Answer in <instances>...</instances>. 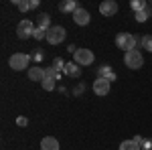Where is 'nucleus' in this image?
I'll return each instance as SVG.
<instances>
[{
    "label": "nucleus",
    "instance_id": "16",
    "mask_svg": "<svg viewBox=\"0 0 152 150\" xmlns=\"http://www.w3.org/2000/svg\"><path fill=\"white\" fill-rule=\"evenodd\" d=\"M136 41H138V45H140V49H146V51H150V53H152V35L136 37Z\"/></svg>",
    "mask_w": 152,
    "mask_h": 150
},
{
    "label": "nucleus",
    "instance_id": "20",
    "mask_svg": "<svg viewBox=\"0 0 152 150\" xmlns=\"http://www.w3.org/2000/svg\"><path fill=\"white\" fill-rule=\"evenodd\" d=\"M142 146H138L134 140H124L122 144H120V150H140Z\"/></svg>",
    "mask_w": 152,
    "mask_h": 150
},
{
    "label": "nucleus",
    "instance_id": "6",
    "mask_svg": "<svg viewBox=\"0 0 152 150\" xmlns=\"http://www.w3.org/2000/svg\"><path fill=\"white\" fill-rule=\"evenodd\" d=\"M33 33H35V24L31 23V20H20L18 26H16L18 39H28V37H33Z\"/></svg>",
    "mask_w": 152,
    "mask_h": 150
},
{
    "label": "nucleus",
    "instance_id": "26",
    "mask_svg": "<svg viewBox=\"0 0 152 150\" xmlns=\"http://www.w3.org/2000/svg\"><path fill=\"white\" fill-rule=\"evenodd\" d=\"M144 150H152V140L150 138H144V144H142Z\"/></svg>",
    "mask_w": 152,
    "mask_h": 150
},
{
    "label": "nucleus",
    "instance_id": "14",
    "mask_svg": "<svg viewBox=\"0 0 152 150\" xmlns=\"http://www.w3.org/2000/svg\"><path fill=\"white\" fill-rule=\"evenodd\" d=\"M63 73H65L67 77H75V79H77V77L81 75V67H79L75 61H71V63L65 65V71H63Z\"/></svg>",
    "mask_w": 152,
    "mask_h": 150
},
{
    "label": "nucleus",
    "instance_id": "11",
    "mask_svg": "<svg viewBox=\"0 0 152 150\" xmlns=\"http://www.w3.org/2000/svg\"><path fill=\"white\" fill-rule=\"evenodd\" d=\"M77 8H81V6L77 4V0H63V2L59 4V10L65 12V14H73Z\"/></svg>",
    "mask_w": 152,
    "mask_h": 150
},
{
    "label": "nucleus",
    "instance_id": "3",
    "mask_svg": "<svg viewBox=\"0 0 152 150\" xmlns=\"http://www.w3.org/2000/svg\"><path fill=\"white\" fill-rule=\"evenodd\" d=\"M31 61L33 59H31V55H26V53H12L10 59H8V65L14 71H23V69H26V65Z\"/></svg>",
    "mask_w": 152,
    "mask_h": 150
},
{
    "label": "nucleus",
    "instance_id": "5",
    "mask_svg": "<svg viewBox=\"0 0 152 150\" xmlns=\"http://www.w3.org/2000/svg\"><path fill=\"white\" fill-rule=\"evenodd\" d=\"M94 51L89 49H77V53L73 55V61L77 65H94Z\"/></svg>",
    "mask_w": 152,
    "mask_h": 150
},
{
    "label": "nucleus",
    "instance_id": "27",
    "mask_svg": "<svg viewBox=\"0 0 152 150\" xmlns=\"http://www.w3.org/2000/svg\"><path fill=\"white\" fill-rule=\"evenodd\" d=\"M83 89H85V85H83V83H79V85H77L75 89H73V93H75V95H81Z\"/></svg>",
    "mask_w": 152,
    "mask_h": 150
},
{
    "label": "nucleus",
    "instance_id": "17",
    "mask_svg": "<svg viewBox=\"0 0 152 150\" xmlns=\"http://www.w3.org/2000/svg\"><path fill=\"white\" fill-rule=\"evenodd\" d=\"M130 8H132L134 14H136V12L146 10V8H148V2H146V0H132V2H130Z\"/></svg>",
    "mask_w": 152,
    "mask_h": 150
},
{
    "label": "nucleus",
    "instance_id": "9",
    "mask_svg": "<svg viewBox=\"0 0 152 150\" xmlns=\"http://www.w3.org/2000/svg\"><path fill=\"white\" fill-rule=\"evenodd\" d=\"M110 85H112L110 81L99 79V77H97V79L94 81V93H95V95H99V97H104V95L110 93Z\"/></svg>",
    "mask_w": 152,
    "mask_h": 150
},
{
    "label": "nucleus",
    "instance_id": "1",
    "mask_svg": "<svg viewBox=\"0 0 152 150\" xmlns=\"http://www.w3.org/2000/svg\"><path fill=\"white\" fill-rule=\"evenodd\" d=\"M136 45H138L136 35H132V33H118V35H116V47H118V49H122L124 53L134 51Z\"/></svg>",
    "mask_w": 152,
    "mask_h": 150
},
{
    "label": "nucleus",
    "instance_id": "25",
    "mask_svg": "<svg viewBox=\"0 0 152 150\" xmlns=\"http://www.w3.org/2000/svg\"><path fill=\"white\" fill-rule=\"evenodd\" d=\"M16 124H18L20 128H24V126H28V120H26L24 116H20V118H16Z\"/></svg>",
    "mask_w": 152,
    "mask_h": 150
},
{
    "label": "nucleus",
    "instance_id": "21",
    "mask_svg": "<svg viewBox=\"0 0 152 150\" xmlns=\"http://www.w3.org/2000/svg\"><path fill=\"white\" fill-rule=\"evenodd\" d=\"M14 4H16V8L20 12H26V10H31V0H12Z\"/></svg>",
    "mask_w": 152,
    "mask_h": 150
},
{
    "label": "nucleus",
    "instance_id": "29",
    "mask_svg": "<svg viewBox=\"0 0 152 150\" xmlns=\"http://www.w3.org/2000/svg\"><path fill=\"white\" fill-rule=\"evenodd\" d=\"M33 8H39V0H31V10Z\"/></svg>",
    "mask_w": 152,
    "mask_h": 150
},
{
    "label": "nucleus",
    "instance_id": "15",
    "mask_svg": "<svg viewBox=\"0 0 152 150\" xmlns=\"http://www.w3.org/2000/svg\"><path fill=\"white\" fill-rule=\"evenodd\" d=\"M37 26L39 29H43V31H49L53 24H51V16H49L47 12H43V14H39V18H37Z\"/></svg>",
    "mask_w": 152,
    "mask_h": 150
},
{
    "label": "nucleus",
    "instance_id": "24",
    "mask_svg": "<svg viewBox=\"0 0 152 150\" xmlns=\"http://www.w3.org/2000/svg\"><path fill=\"white\" fill-rule=\"evenodd\" d=\"M41 85H43L45 91H53V89H55V79H43Z\"/></svg>",
    "mask_w": 152,
    "mask_h": 150
},
{
    "label": "nucleus",
    "instance_id": "4",
    "mask_svg": "<svg viewBox=\"0 0 152 150\" xmlns=\"http://www.w3.org/2000/svg\"><path fill=\"white\" fill-rule=\"evenodd\" d=\"M65 37H67V31L63 26H51L47 31V43L49 45H59V43L65 41Z\"/></svg>",
    "mask_w": 152,
    "mask_h": 150
},
{
    "label": "nucleus",
    "instance_id": "12",
    "mask_svg": "<svg viewBox=\"0 0 152 150\" xmlns=\"http://www.w3.org/2000/svg\"><path fill=\"white\" fill-rule=\"evenodd\" d=\"M41 148L43 150H59V140L55 136H45L41 140Z\"/></svg>",
    "mask_w": 152,
    "mask_h": 150
},
{
    "label": "nucleus",
    "instance_id": "19",
    "mask_svg": "<svg viewBox=\"0 0 152 150\" xmlns=\"http://www.w3.org/2000/svg\"><path fill=\"white\" fill-rule=\"evenodd\" d=\"M31 59H33L35 63H43V61H45V49H41V47H37L35 51L31 53Z\"/></svg>",
    "mask_w": 152,
    "mask_h": 150
},
{
    "label": "nucleus",
    "instance_id": "23",
    "mask_svg": "<svg viewBox=\"0 0 152 150\" xmlns=\"http://www.w3.org/2000/svg\"><path fill=\"white\" fill-rule=\"evenodd\" d=\"M33 39H35V41H43V39H47V31H43V29H39V26H35V33H33Z\"/></svg>",
    "mask_w": 152,
    "mask_h": 150
},
{
    "label": "nucleus",
    "instance_id": "28",
    "mask_svg": "<svg viewBox=\"0 0 152 150\" xmlns=\"http://www.w3.org/2000/svg\"><path fill=\"white\" fill-rule=\"evenodd\" d=\"M134 142H136V144H138V146H142V144H144V136H134Z\"/></svg>",
    "mask_w": 152,
    "mask_h": 150
},
{
    "label": "nucleus",
    "instance_id": "22",
    "mask_svg": "<svg viewBox=\"0 0 152 150\" xmlns=\"http://www.w3.org/2000/svg\"><path fill=\"white\" fill-rule=\"evenodd\" d=\"M65 65H67V63H65L61 57H55V59H53V67H55V71H57V73H63V71H65Z\"/></svg>",
    "mask_w": 152,
    "mask_h": 150
},
{
    "label": "nucleus",
    "instance_id": "2",
    "mask_svg": "<svg viewBox=\"0 0 152 150\" xmlns=\"http://www.w3.org/2000/svg\"><path fill=\"white\" fill-rule=\"evenodd\" d=\"M124 63H126L128 69H140L142 65H144V57H142V53L138 49H134V51L124 53Z\"/></svg>",
    "mask_w": 152,
    "mask_h": 150
},
{
    "label": "nucleus",
    "instance_id": "13",
    "mask_svg": "<svg viewBox=\"0 0 152 150\" xmlns=\"http://www.w3.org/2000/svg\"><path fill=\"white\" fill-rule=\"evenodd\" d=\"M28 79L31 81H41V83H43V79H45V69L39 67V65L31 67V69H28Z\"/></svg>",
    "mask_w": 152,
    "mask_h": 150
},
{
    "label": "nucleus",
    "instance_id": "8",
    "mask_svg": "<svg viewBox=\"0 0 152 150\" xmlns=\"http://www.w3.org/2000/svg\"><path fill=\"white\" fill-rule=\"evenodd\" d=\"M71 16H73V23L79 24V26H87V24H89V18H91L89 12L85 10V8H77Z\"/></svg>",
    "mask_w": 152,
    "mask_h": 150
},
{
    "label": "nucleus",
    "instance_id": "7",
    "mask_svg": "<svg viewBox=\"0 0 152 150\" xmlns=\"http://www.w3.org/2000/svg\"><path fill=\"white\" fill-rule=\"evenodd\" d=\"M97 77L110 81V83L118 79V75H116V71L112 69V65H99V67H97Z\"/></svg>",
    "mask_w": 152,
    "mask_h": 150
},
{
    "label": "nucleus",
    "instance_id": "10",
    "mask_svg": "<svg viewBox=\"0 0 152 150\" xmlns=\"http://www.w3.org/2000/svg\"><path fill=\"white\" fill-rule=\"evenodd\" d=\"M99 12H102L104 16H114L118 12V2L116 0H104V2L99 4Z\"/></svg>",
    "mask_w": 152,
    "mask_h": 150
},
{
    "label": "nucleus",
    "instance_id": "18",
    "mask_svg": "<svg viewBox=\"0 0 152 150\" xmlns=\"http://www.w3.org/2000/svg\"><path fill=\"white\" fill-rule=\"evenodd\" d=\"M150 16H152V8H150V6H148L146 10H140V12H136V14H134V18H136L138 23H146Z\"/></svg>",
    "mask_w": 152,
    "mask_h": 150
}]
</instances>
